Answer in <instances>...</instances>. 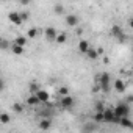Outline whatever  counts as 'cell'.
<instances>
[{
    "mask_svg": "<svg viewBox=\"0 0 133 133\" xmlns=\"http://www.w3.org/2000/svg\"><path fill=\"white\" fill-rule=\"evenodd\" d=\"M27 42H28V38H27V36H17V38L14 39V44L22 45V47H25V45H27Z\"/></svg>",
    "mask_w": 133,
    "mask_h": 133,
    "instance_id": "9a60e30c",
    "label": "cell"
},
{
    "mask_svg": "<svg viewBox=\"0 0 133 133\" xmlns=\"http://www.w3.org/2000/svg\"><path fill=\"white\" fill-rule=\"evenodd\" d=\"M25 102H27V105H30V107H36L38 103H41V102H39V99H38V97H36L35 94H31V96H28Z\"/></svg>",
    "mask_w": 133,
    "mask_h": 133,
    "instance_id": "5bb4252c",
    "label": "cell"
},
{
    "mask_svg": "<svg viewBox=\"0 0 133 133\" xmlns=\"http://www.w3.org/2000/svg\"><path fill=\"white\" fill-rule=\"evenodd\" d=\"M39 89H41L39 85H36V83H31V85H30V92H31V94H38Z\"/></svg>",
    "mask_w": 133,
    "mask_h": 133,
    "instance_id": "603a6c76",
    "label": "cell"
},
{
    "mask_svg": "<svg viewBox=\"0 0 133 133\" xmlns=\"http://www.w3.org/2000/svg\"><path fill=\"white\" fill-rule=\"evenodd\" d=\"M97 52H99V55H102V53H103V49H102V47H99V49H97Z\"/></svg>",
    "mask_w": 133,
    "mask_h": 133,
    "instance_id": "f1b7e54d",
    "label": "cell"
},
{
    "mask_svg": "<svg viewBox=\"0 0 133 133\" xmlns=\"http://www.w3.org/2000/svg\"><path fill=\"white\" fill-rule=\"evenodd\" d=\"M13 113H17V114H21L22 111H24V107L21 105V103H13Z\"/></svg>",
    "mask_w": 133,
    "mask_h": 133,
    "instance_id": "ffe728a7",
    "label": "cell"
},
{
    "mask_svg": "<svg viewBox=\"0 0 133 133\" xmlns=\"http://www.w3.org/2000/svg\"><path fill=\"white\" fill-rule=\"evenodd\" d=\"M36 35H38V28H30L27 31V38H36Z\"/></svg>",
    "mask_w": 133,
    "mask_h": 133,
    "instance_id": "7402d4cb",
    "label": "cell"
},
{
    "mask_svg": "<svg viewBox=\"0 0 133 133\" xmlns=\"http://www.w3.org/2000/svg\"><path fill=\"white\" fill-rule=\"evenodd\" d=\"M103 121H105V122H119L121 119L116 117L113 108H105V111H103Z\"/></svg>",
    "mask_w": 133,
    "mask_h": 133,
    "instance_id": "3957f363",
    "label": "cell"
},
{
    "mask_svg": "<svg viewBox=\"0 0 133 133\" xmlns=\"http://www.w3.org/2000/svg\"><path fill=\"white\" fill-rule=\"evenodd\" d=\"M119 124H121L122 127H125V128H133V122H131L128 117H122V119L119 121Z\"/></svg>",
    "mask_w": 133,
    "mask_h": 133,
    "instance_id": "e0dca14e",
    "label": "cell"
},
{
    "mask_svg": "<svg viewBox=\"0 0 133 133\" xmlns=\"http://www.w3.org/2000/svg\"><path fill=\"white\" fill-rule=\"evenodd\" d=\"M21 17H22V22H27L28 21V14L25 11H21Z\"/></svg>",
    "mask_w": 133,
    "mask_h": 133,
    "instance_id": "484cf974",
    "label": "cell"
},
{
    "mask_svg": "<svg viewBox=\"0 0 133 133\" xmlns=\"http://www.w3.org/2000/svg\"><path fill=\"white\" fill-rule=\"evenodd\" d=\"M78 22H80V19L75 14H68V16H66V24H68L69 27H77Z\"/></svg>",
    "mask_w": 133,
    "mask_h": 133,
    "instance_id": "52a82bcc",
    "label": "cell"
},
{
    "mask_svg": "<svg viewBox=\"0 0 133 133\" xmlns=\"http://www.w3.org/2000/svg\"><path fill=\"white\" fill-rule=\"evenodd\" d=\"M38 127H39L42 131H47V130H50V127H52V121H50L49 117H44V119H41V121H39Z\"/></svg>",
    "mask_w": 133,
    "mask_h": 133,
    "instance_id": "ba28073f",
    "label": "cell"
},
{
    "mask_svg": "<svg viewBox=\"0 0 133 133\" xmlns=\"http://www.w3.org/2000/svg\"><path fill=\"white\" fill-rule=\"evenodd\" d=\"M61 107L63 108H71L74 103H75V99L72 97V96H64V97H61Z\"/></svg>",
    "mask_w": 133,
    "mask_h": 133,
    "instance_id": "8992f818",
    "label": "cell"
},
{
    "mask_svg": "<svg viewBox=\"0 0 133 133\" xmlns=\"http://www.w3.org/2000/svg\"><path fill=\"white\" fill-rule=\"evenodd\" d=\"M128 27H130V28H131V30H133V17H131V19H130V21H128Z\"/></svg>",
    "mask_w": 133,
    "mask_h": 133,
    "instance_id": "83f0119b",
    "label": "cell"
},
{
    "mask_svg": "<svg viewBox=\"0 0 133 133\" xmlns=\"http://www.w3.org/2000/svg\"><path fill=\"white\" fill-rule=\"evenodd\" d=\"M86 56H88L89 59H97V58H99V52H97V49H92V47H91V49L88 50Z\"/></svg>",
    "mask_w": 133,
    "mask_h": 133,
    "instance_id": "2e32d148",
    "label": "cell"
},
{
    "mask_svg": "<svg viewBox=\"0 0 133 133\" xmlns=\"http://www.w3.org/2000/svg\"><path fill=\"white\" fill-rule=\"evenodd\" d=\"M35 96L39 99V102H49V99H50L49 92H47V91H44V89H39V91H38V94H35Z\"/></svg>",
    "mask_w": 133,
    "mask_h": 133,
    "instance_id": "8fae6325",
    "label": "cell"
},
{
    "mask_svg": "<svg viewBox=\"0 0 133 133\" xmlns=\"http://www.w3.org/2000/svg\"><path fill=\"white\" fill-rule=\"evenodd\" d=\"M13 133H21V131H13Z\"/></svg>",
    "mask_w": 133,
    "mask_h": 133,
    "instance_id": "f546056e",
    "label": "cell"
},
{
    "mask_svg": "<svg viewBox=\"0 0 133 133\" xmlns=\"http://www.w3.org/2000/svg\"><path fill=\"white\" fill-rule=\"evenodd\" d=\"M8 19L14 24V25H21L22 24V17H21V11H11L8 14Z\"/></svg>",
    "mask_w": 133,
    "mask_h": 133,
    "instance_id": "277c9868",
    "label": "cell"
},
{
    "mask_svg": "<svg viewBox=\"0 0 133 133\" xmlns=\"http://www.w3.org/2000/svg\"><path fill=\"white\" fill-rule=\"evenodd\" d=\"M113 86H114V89L117 91V92H124L125 91V83L121 80V78H117V80H114V83H113Z\"/></svg>",
    "mask_w": 133,
    "mask_h": 133,
    "instance_id": "7c38bea8",
    "label": "cell"
},
{
    "mask_svg": "<svg viewBox=\"0 0 133 133\" xmlns=\"http://www.w3.org/2000/svg\"><path fill=\"white\" fill-rule=\"evenodd\" d=\"M113 110H114V114H116V117H117V119L127 117V116L130 114V107H128V103H125V102L117 103Z\"/></svg>",
    "mask_w": 133,
    "mask_h": 133,
    "instance_id": "7a4b0ae2",
    "label": "cell"
},
{
    "mask_svg": "<svg viewBox=\"0 0 133 133\" xmlns=\"http://www.w3.org/2000/svg\"><path fill=\"white\" fill-rule=\"evenodd\" d=\"M11 52L14 53V55H22L24 52H25V47H22V45H17V44H11Z\"/></svg>",
    "mask_w": 133,
    "mask_h": 133,
    "instance_id": "4fadbf2b",
    "label": "cell"
},
{
    "mask_svg": "<svg viewBox=\"0 0 133 133\" xmlns=\"http://www.w3.org/2000/svg\"><path fill=\"white\" fill-rule=\"evenodd\" d=\"M89 49H91V45H89V42H88L86 39H82V41L78 42V52H80V53H85V55H86Z\"/></svg>",
    "mask_w": 133,
    "mask_h": 133,
    "instance_id": "9c48e42d",
    "label": "cell"
},
{
    "mask_svg": "<svg viewBox=\"0 0 133 133\" xmlns=\"http://www.w3.org/2000/svg\"><path fill=\"white\" fill-rule=\"evenodd\" d=\"M0 45H2V49H6V47H8V42H6L5 39H2V44H0Z\"/></svg>",
    "mask_w": 133,
    "mask_h": 133,
    "instance_id": "4316f807",
    "label": "cell"
},
{
    "mask_svg": "<svg viewBox=\"0 0 133 133\" xmlns=\"http://www.w3.org/2000/svg\"><path fill=\"white\" fill-rule=\"evenodd\" d=\"M97 80H99V88H100L103 92H108V91H110V85H111V77H110V74L102 72V74H99Z\"/></svg>",
    "mask_w": 133,
    "mask_h": 133,
    "instance_id": "6da1fadb",
    "label": "cell"
},
{
    "mask_svg": "<svg viewBox=\"0 0 133 133\" xmlns=\"http://www.w3.org/2000/svg\"><path fill=\"white\" fill-rule=\"evenodd\" d=\"M10 121H11V117H10L8 113H5V111H3V113H0V122H2L3 125H6Z\"/></svg>",
    "mask_w": 133,
    "mask_h": 133,
    "instance_id": "ac0fdd59",
    "label": "cell"
},
{
    "mask_svg": "<svg viewBox=\"0 0 133 133\" xmlns=\"http://www.w3.org/2000/svg\"><path fill=\"white\" fill-rule=\"evenodd\" d=\"M58 92H59V96H61V97H64V96H69V89L66 88V86L59 88V89H58Z\"/></svg>",
    "mask_w": 133,
    "mask_h": 133,
    "instance_id": "cb8c5ba5",
    "label": "cell"
},
{
    "mask_svg": "<svg viewBox=\"0 0 133 133\" xmlns=\"http://www.w3.org/2000/svg\"><path fill=\"white\" fill-rule=\"evenodd\" d=\"M111 35H113V38H124V33H122V28L119 27V25H113L111 27Z\"/></svg>",
    "mask_w": 133,
    "mask_h": 133,
    "instance_id": "30bf717a",
    "label": "cell"
},
{
    "mask_svg": "<svg viewBox=\"0 0 133 133\" xmlns=\"http://www.w3.org/2000/svg\"><path fill=\"white\" fill-rule=\"evenodd\" d=\"M131 52H133V47H131Z\"/></svg>",
    "mask_w": 133,
    "mask_h": 133,
    "instance_id": "4dcf8cb0",
    "label": "cell"
},
{
    "mask_svg": "<svg viewBox=\"0 0 133 133\" xmlns=\"http://www.w3.org/2000/svg\"><path fill=\"white\" fill-rule=\"evenodd\" d=\"M94 121L96 122H102L103 121V113H96L94 114Z\"/></svg>",
    "mask_w": 133,
    "mask_h": 133,
    "instance_id": "d4e9b609",
    "label": "cell"
},
{
    "mask_svg": "<svg viewBox=\"0 0 133 133\" xmlns=\"http://www.w3.org/2000/svg\"><path fill=\"white\" fill-rule=\"evenodd\" d=\"M66 39H68V35H66V33H58V38H56L55 42H58V44H64Z\"/></svg>",
    "mask_w": 133,
    "mask_h": 133,
    "instance_id": "d6986e66",
    "label": "cell"
},
{
    "mask_svg": "<svg viewBox=\"0 0 133 133\" xmlns=\"http://www.w3.org/2000/svg\"><path fill=\"white\" fill-rule=\"evenodd\" d=\"M44 35H45L47 41H56V38H58V33H56V30L53 27H47L45 31H44Z\"/></svg>",
    "mask_w": 133,
    "mask_h": 133,
    "instance_id": "5b68a950",
    "label": "cell"
},
{
    "mask_svg": "<svg viewBox=\"0 0 133 133\" xmlns=\"http://www.w3.org/2000/svg\"><path fill=\"white\" fill-rule=\"evenodd\" d=\"M53 10H55V13H56V14H63V13H64V6H63L61 3H56Z\"/></svg>",
    "mask_w": 133,
    "mask_h": 133,
    "instance_id": "44dd1931",
    "label": "cell"
}]
</instances>
